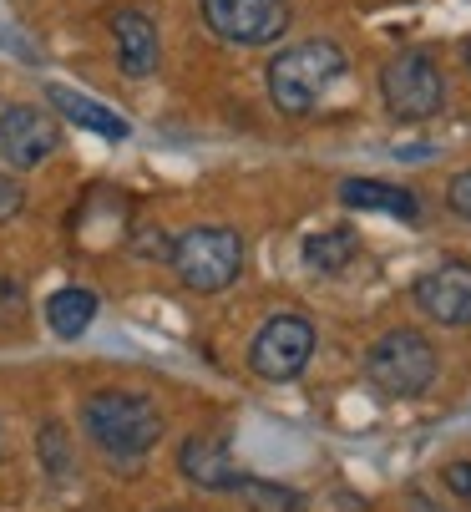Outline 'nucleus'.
Returning a JSON list of instances; mask_svg holds the SVG:
<instances>
[{"instance_id":"nucleus-20","label":"nucleus","mask_w":471,"mask_h":512,"mask_svg":"<svg viewBox=\"0 0 471 512\" xmlns=\"http://www.w3.org/2000/svg\"><path fill=\"white\" fill-rule=\"evenodd\" d=\"M21 183H11V178H0V218H11V213H21Z\"/></svg>"},{"instance_id":"nucleus-8","label":"nucleus","mask_w":471,"mask_h":512,"mask_svg":"<svg viewBox=\"0 0 471 512\" xmlns=\"http://www.w3.org/2000/svg\"><path fill=\"white\" fill-rule=\"evenodd\" d=\"M56 153V122L36 107H6L0 112V163L36 168Z\"/></svg>"},{"instance_id":"nucleus-18","label":"nucleus","mask_w":471,"mask_h":512,"mask_svg":"<svg viewBox=\"0 0 471 512\" xmlns=\"http://www.w3.org/2000/svg\"><path fill=\"white\" fill-rule=\"evenodd\" d=\"M446 203H451V213H461L466 224H471V168L456 173V178L446 183Z\"/></svg>"},{"instance_id":"nucleus-12","label":"nucleus","mask_w":471,"mask_h":512,"mask_svg":"<svg viewBox=\"0 0 471 512\" xmlns=\"http://www.w3.org/2000/svg\"><path fill=\"white\" fill-rule=\"evenodd\" d=\"M46 97H51V107H61L76 127H92V132L107 137V142H122V137H127V122H122L117 112H107L102 102L82 97V92H71V87H46Z\"/></svg>"},{"instance_id":"nucleus-10","label":"nucleus","mask_w":471,"mask_h":512,"mask_svg":"<svg viewBox=\"0 0 471 512\" xmlns=\"http://www.w3.org/2000/svg\"><path fill=\"white\" fill-rule=\"evenodd\" d=\"M178 472L203 492H239V482H244V472L228 462V447L218 436H188L178 452Z\"/></svg>"},{"instance_id":"nucleus-5","label":"nucleus","mask_w":471,"mask_h":512,"mask_svg":"<svg viewBox=\"0 0 471 512\" xmlns=\"http://www.w3.org/2000/svg\"><path fill=\"white\" fill-rule=\"evenodd\" d=\"M380 97L390 107V117L401 122H426L441 112L446 102V82H441V66L426 51H401L390 56L380 71Z\"/></svg>"},{"instance_id":"nucleus-7","label":"nucleus","mask_w":471,"mask_h":512,"mask_svg":"<svg viewBox=\"0 0 471 512\" xmlns=\"http://www.w3.org/2000/svg\"><path fill=\"white\" fill-rule=\"evenodd\" d=\"M309 355H314V325L304 315H274L249 345V365L264 381H294L309 365Z\"/></svg>"},{"instance_id":"nucleus-14","label":"nucleus","mask_w":471,"mask_h":512,"mask_svg":"<svg viewBox=\"0 0 471 512\" xmlns=\"http://www.w3.org/2000/svg\"><path fill=\"white\" fill-rule=\"evenodd\" d=\"M340 198H345L350 208H375V213H396V218H416V213H421L416 193L390 188V183H375V178H350V183L340 188Z\"/></svg>"},{"instance_id":"nucleus-9","label":"nucleus","mask_w":471,"mask_h":512,"mask_svg":"<svg viewBox=\"0 0 471 512\" xmlns=\"http://www.w3.org/2000/svg\"><path fill=\"white\" fill-rule=\"evenodd\" d=\"M416 305L436 325H471V264H436L431 274L416 279Z\"/></svg>"},{"instance_id":"nucleus-21","label":"nucleus","mask_w":471,"mask_h":512,"mask_svg":"<svg viewBox=\"0 0 471 512\" xmlns=\"http://www.w3.org/2000/svg\"><path fill=\"white\" fill-rule=\"evenodd\" d=\"M411 507H416V512H436V507H431L426 497H411Z\"/></svg>"},{"instance_id":"nucleus-3","label":"nucleus","mask_w":471,"mask_h":512,"mask_svg":"<svg viewBox=\"0 0 471 512\" xmlns=\"http://www.w3.org/2000/svg\"><path fill=\"white\" fill-rule=\"evenodd\" d=\"M365 376L375 391L396 396V401H411L421 396L431 381H436V350L421 330H390L370 345L365 355Z\"/></svg>"},{"instance_id":"nucleus-6","label":"nucleus","mask_w":471,"mask_h":512,"mask_svg":"<svg viewBox=\"0 0 471 512\" xmlns=\"http://www.w3.org/2000/svg\"><path fill=\"white\" fill-rule=\"evenodd\" d=\"M203 21L228 46H269L289 26V0H198Z\"/></svg>"},{"instance_id":"nucleus-15","label":"nucleus","mask_w":471,"mask_h":512,"mask_svg":"<svg viewBox=\"0 0 471 512\" xmlns=\"http://www.w3.org/2000/svg\"><path fill=\"white\" fill-rule=\"evenodd\" d=\"M355 249H360L355 229H325V234H309L304 239V264L314 274H340L355 259Z\"/></svg>"},{"instance_id":"nucleus-4","label":"nucleus","mask_w":471,"mask_h":512,"mask_svg":"<svg viewBox=\"0 0 471 512\" xmlns=\"http://www.w3.org/2000/svg\"><path fill=\"white\" fill-rule=\"evenodd\" d=\"M173 269L198 295H218L244 269V239L233 229H188L173 244Z\"/></svg>"},{"instance_id":"nucleus-19","label":"nucleus","mask_w":471,"mask_h":512,"mask_svg":"<svg viewBox=\"0 0 471 512\" xmlns=\"http://www.w3.org/2000/svg\"><path fill=\"white\" fill-rule=\"evenodd\" d=\"M446 487L471 502V462H451V467H446Z\"/></svg>"},{"instance_id":"nucleus-17","label":"nucleus","mask_w":471,"mask_h":512,"mask_svg":"<svg viewBox=\"0 0 471 512\" xmlns=\"http://www.w3.org/2000/svg\"><path fill=\"white\" fill-rule=\"evenodd\" d=\"M41 462H46V472H51L56 482L76 477V462H71V452H66V431H61L56 421L41 431Z\"/></svg>"},{"instance_id":"nucleus-1","label":"nucleus","mask_w":471,"mask_h":512,"mask_svg":"<svg viewBox=\"0 0 471 512\" xmlns=\"http://www.w3.org/2000/svg\"><path fill=\"white\" fill-rule=\"evenodd\" d=\"M345 77V51L335 41H299L269 61V97L279 112H314L325 92Z\"/></svg>"},{"instance_id":"nucleus-16","label":"nucleus","mask_w":471,"mask_h":512,"mask_svg":"<svg viewBox=\"0 0 471 512\" xmlns=\"http://www.w3.org/2000/svg\"><path fill=\"white\" fill-rule=\"evenodd\" d=\"M239 497L259 512H304V497L289 492V487H274V482H259V477H244L239 482Z\"/></svg>"},{"instance_id":"nucleus-22","label":"nucleus","mask_w":471,"mask_h":512,"mask_svg":"<svg viewBox=\"0 0 471 512\" xmlns=\"http://www.w3.org/2000/svg\"><path fill=\"white\" fill-rule=\"evenodd\" d=\"M466 71H471V41H466Z\"/></svg>"},{"instance_id":"nucleus-13","label":"nucleus","mask_w":471,"mask_h":512,"mask_svg":"<svg viewBox=\"0 0 471 512\" xmlns=\"http://www.w3.org/2000/svg\"><path fill=\"white\" fill-rule=\"evenodd\" d=\"M92 320H97V295H92V289H56V295L46 300V325H51L61 340L87 335Z\"/></svg>"},{"instance_id":"nucleus-11","label":"nucleus","mask_w":471,"mask_h":512,"mask_svg":"<svg viewBox=\"0 0 471 512\" xmlns=\"http://www.w3.org/2000/svg\"><path fill=\"white\" fill-rule=\"evenodd\" d=\"M112 36H117V56H122L127 77H152L157 71V26L142 11H117Z\"/></svg>"},{"instance_id":"nucleus-2","label":"nucleus","mask_w":471,"mask_h":512,"mask_svg":"<svg viewBox=\"0 0 471 512\" xmlns=\"http://www.w3.org/2000/svg\"><path fill=\"white\" fill-rule=\"evenodd\" d=\"M82 426L107 457H142L163 436V411L137 391H97L82 406Z\"/></svg>"}]
</instances>
